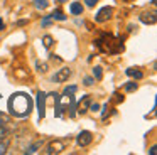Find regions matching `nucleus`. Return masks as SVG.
<instances>
[{
  "mask_svg": "<svg viewBox=\"0 0 157 155\" xmlns=\"http://www.w3.org/2000/svg\"><path fill=\"white\" fill-rule=\"evenodd\" d=\"M32 106H34L32 98L29 96L27 93H22V91L14 93L10 98H9V101H7L9 113H10L12 116H15V118H25V116H29V115H31V111H32Z\"/></svg>",
  "mask_w": 157,
  "mask_h": 155,
  "instance_id": "obj_1",
  "label": "nucleus"
},
{
  "mask_svg": "<svg viewBox=\"0 0 157 155\" xmlns=\"http://www.w3.org/2000/svg\"><path fill=\"white\" fill-rule=\"evenodd\" d=\"M96 46H98V49L105 54H118L123 51L122 39L112 36V34H101V37L96 40Z\"/></svg>",
  "mask_w": 157,
  "mask_h": 155,
  "instance_id": "obj_2",
  "label": "nucleus"
},
{
  "mask_svg": "<svg viewBox=\"0 0 157 155\" xmlns=\"http://www.w3.org/2000/svg\"><path fill=\"white\" fill-rule=\"evenodd\" d=\"M66 150V140H59V138H56V140H51L48 145H46L44 152L42 153L44 155H58L61 153V152Z\"/></svg>",
  "mask_w": 157,
  "mask_h": 155,
  "instance_id": "obj_3",
  "label": "nucleus"
},
{
  "mask_svg": "<svg viewBox=\"0 0 157 155\" xmlns=\"http://www.w3.org/2000/svg\"><path fill=\"white\" fill-rule=\"evenodd\" d=\"M91 101H93V98L90 96V94H85V96L78 101V104H76V113L85 115L86 111H90V104H91Z\"/></svg>",
  "mask_w": 157,
  "mask_h": 155,
  "instance_id": "obj_4",
  "label": "nucleus"
},
{
  "mask_svg": "<svg viewBox=\"0 0 157 155\" xmlns=\"http://www.w3.org/2000/svg\"><path fill=\"white\" fill-rule=\"evenodd\" d=\"M91 142H93V133H91V131H88V130L79 131V135L76 137V143H78L81 148L88 147V145L91 143Z\"/></svg>",
  "mask_w": 157,
  "mask_h": 155,
  "instance_id": "obj_5",
  "label": "nucleus"
},
{
  "mask_svg": "<svg viewBox=\"0 0 157 155\" xmlns=\"http://www.w3.org/2000/svg\"><path fill=\"white\" fill-rule=\"evenodd\" d=\"M112 13H113V9L106 5V7H103V9H100L98 12H96L95 20H96L98 24H103V22H106V20L112 19Z\"/></svg>",
  "mask_w": 157,
  "mask_h": 155,
  "instance_id": "obj_6",
  "label": "nucleus"
},
{
  "mask_svg": "<svg viewBox=\"0 0 157 155\" xmlns=\"http://www.w3.org/2000/svg\"><path fill=\"white\" fill-rule=\"evenodd\" d=\"M71 74H73V71L69 69V67H61L58 73H54L52 83H64V81H68L69 78H71Z\"/></svg>",
  "mask_w": 157,
  "mask_h": 155,
  "instance_id": "obj_7",
  "label": "nucleus"
},
{
  "mask_svg": "<svg viewBox=\"0 0 157 155\" xmlns=\"http://www.w3.org/2000/svg\"><path fill=\"white\" fill-rule=\"evenodd\" d=\"M46 98H48L46 93H42V91L37 93V113H39V118H41V120L46 116Z\"/></svg>",
  "mask_w": 157,
  "mask_h": 155,
  "instance_id": "obj_8",
  "label": "nucleus"
},
{
  "mask_svg": "<svg viewBox=\"0 0 157 155\" xmlns=\"http://www.w3.org/2000/svg\"><path fill=\"white\" fill-rule=\"evenodd\" d=\"M139 20L145 25H154L157 22V13L155 12H142L139 15Z\"/></svg>",
  "mask_w": 157,
  "mask_h": 155,
  "instance_id": "obj_9",
  "label": "nucleus"
},
{
  "mask_svg": "<svg viewBox=\"0 0 157 155\" xmlns=\"http://www.w3.org/2000/svg\"><path fill=\"white\" fill-rule=\"evenodd\" d=\"M125 74L130 78H133V79H137V81L144 78V73L140 69H137V67H128V69H125Z\"/></svg>",
  "mask_w": 157,
  "mask_h": 155,
  "instance_id": "obj_10",
  "label": "nucleus"
},
{
  "mask_svg": "<svg viewBox=\"0 0 157 155\" xmlns=\"http://www.w3.org/2000/svg\"><path fill=\"white\" fill-rule=\"evenodd\" d=\"M10 147V137H5V138H0V155H5Z\"/></svg>",
  "mask_w": 157,
  "mask_h": 155,
  "instance_id": "obj_11",
  "label": "nucleus"
},
{
  "mask_svg": "<svg viewBox=\"0 0 157 155\" xmlns=\"http://www.w3.org/2000/svg\"><path fill=\"white\" fill-rule=\"evenodd\" d=\"M69 12H71L73 15H81V13H83L81 2H73L71 5H69Z\"/></svg>",
  "mask_w": 157,
  "mask_h": 155,
  "instance_id": "obj_12",
  "label": "nucleus"
},
{
  "mask_svg": "<svg viewBox=\"0 0 157 155\" xmlns=\"http://www.w3.org/2000/svg\"><path fill=\"white\" fill-rule=\"evenodd\" d=\"M42 145H44V140H39V142H36L34 145H31V147L25 150V153H29V155H32V153H37L39 152V148H42Z\"/></svg>",
  "mask_w": 157,
  "mask_h": 155,
  "instance_id": "obj_13",
  "label": "nucleus"
},
{
  "mask_svg": "<svg viewBox=\"0 0 157 155\" xmlns=\"http://www.w3.org/2000/svg\"><path fill=\"white\" fill-rule=\"evenodd\" d=\"M48 69H49V64L48 62H44V61H36V71H37V73L46 74V73H48Z\"/></svg>",
  "mask_w": 157,
  "mask_h": 155,
  "instance_id": "obj_14",
  "label": "nucleus"
},
{
  "mask_svg": "<svg viewBox=\"0 0 157 155\" xmlns=\"http://www.w3.org/2000/svg\"><path fill=\"white\" fill-rule=\"evenodd\" d=\"M51 19H52V20H61V22H63V20H66V15L63 13V10L56 9L54 12L51 13Z\"/></svg>",
  "mask_w": 157,
  "mask_h": 155,
  "instance_id": "obj_15",
  "label": "nucleus"
},
{
  "mask_svg": "<svg viewBox=\"0 0 157 155\" xmlns=\"http://www.w3.org/2000/svg\"><path fill=\"white\" fill-rule=\"evenodd\" d=\"M34 7L39 10H44L49 7V0H34Z\"/></svg>",
  "mask_w": 157,
  "mask_h": 155,
  "instance_id": "obj_16",
  "label": "nucleus"
},
{
  "mask_svg": "<svg viewBox=\"0 0 157 155\" xmlns=\"http://www.w3.org/2000/svg\"><path fill=\"white\" fill-rule=\"evenodd\" d=\"M93 78H95L96 81H100V79L103 78V69H101L100 66H95V67H93Z\"/></svg>",
  "mask_w": 157,
  "mask_h": 155,
  "instance_id": "obj_17",
  "label": "nucleus"
},
{
  "mask_svg": "<svg viewBox=\"0 0 157 155\" xmlns=\"http://www.w3.org/2000/svg\"><path fill=\"white\" fill-rule=\"evenodd\" d=\"M42 44H44L46 49H51V46L54 44V39H52L51 36H44L42 37Z\"/></svg>",
  "mask_w": 157,
  "mask_h": 155,
  "instance_id": "obj_18",
  "label": "nucleus"
},
{
  "mask_svg": "<svg viewBox=\"0 0 157 155\" xmlns=\"http://www.w3.org/2000/svg\"><path fill=\"white\" fill-rule=\"evenodd\" d=\"M135 89H137V83H135V81H130V83L125 84V91H127V93H132V91H135Z\"/></svg>",
  "mask_w": 157,
  "mask_h": 155,
  "instance_id": "obj_19",
  "label": "nucleus"
},
{
  "mask_svg": "<svg viewBox=\"0 0 157 155\" xmlns=\"http://www.w3.org/2000/svg\"><path fill=\"white\" fill-rule=\"evenodd\" d=\"M93 83H95V78H90V76H86L85 79H83V84H85V86H91Z\"/></svg>",
  "mask_w": 157,
  "mask_h": 155,
  "instance_id": "obj_20",
  "label": "nucleus"
},
{
  "mask_svg": "<svg viewBox=\"0 0 157 155\" xmlns=\"http://www.w3.org/2000/svg\"><path fill=\"white\" fill-rule=\"evenodd\" d=\"M108 110H110L108 103H106V104H103V113H101V120H106V116H108Z\"/></svg>",
  "mask_w": 157,
  "mask_h": 155,
  "instance_id": "obj_21",
  "label": "nucleus"
},
{
  "mask_svg": "<svg viewBox=\"0 0 157 155\" xmlns=\"http://www.w3.org/2000/svg\"><path fill=\"white\" fill-rule=\"evenodd\" d=\"M86 7H95L96 3H98V0H85Z\"/></svg>",
  "mask_w": 157,
  "mask_h": 155,
  "instance_id": "obj_22",
  "label": "nucleus"
},
{
  "mask_svg": "<svg viewBox=\"0 0 157 155\" xmlns=\"http://www.w3.org/2000/svg\"><path fill=\"white\" fill-rule=\"evenodd\" d=\"M76 89H78V88H76V86H69V88H66L64 91H66V93H75Z\"/></svg>",
  "mask_w": 157,
  "mask_h": 155,
  "instance_id": "obj_23",
  "label": "nucleus"
},
{
  "mask_svg": "<svg viewBox=\"0 0 157 155\" xmlns=\"http://www.w3.org/2000/svg\"><path fill=\"white\" fill-rule=\"evenodd\" d=\"M155 150H157V147H155V145H152V147H150V150H149V153L150 155H155Z\"/></svg>",
  "mask_w": 157,
  "mask_h": 155,
  "instance_id": "obj_24",
  "label": "nucleus"
},
{
  "mask_svg": "<svg viewBox=\"0 0 157 155\" xmlns=\"http://www.w3.org/2000/svg\"><path fill=\"white\" fill-rule=\"evenodd\" d=\"M113 96H115V101H123V96H120L118 93H115Z\"/></svg>",
  "mask_w": 157,
  "mask_h": 155,
  "instance_id": "obj_25",
  "label": "nucleus"
},
{
  "mask_svg": "<svg viewBox=\"0 0 157 155\" xmlns=\"http://www.w3.org/2000/svg\"><path fill=\"white\" fill-rule=\"evenodd\" d=\"M25 24H27V20H25V19H22V20H19V22H17V25H25Z\"/></svg>",
  "mask_w": 157,
  "mask_h": 155,
  "instance_id": "obj_26",
  "label": "nucleus"
},
{
  "mask_svg": "<svg viewBox=\"0 0 157 155\" xmlns=\"http://www.w3.org/2000/svg\"><path fill=\"white\" fill-rule=\"evenodd\" d=\"M5 29V22H4V20H2V19H0V32H2V30H4Z\"/></svg>",
  "mask_w": 157,
  "mask_h": 155,
  "instance_id": "obj_27",
  "label": "nucleus"
},
{
  "mask_svg": "<svg viewBox=\"0 0 157 155\" xmlns=\"http://www.w3.org/2000/svg\"><path fill=\"white\" fill-rule=\"evenodd\" d=\"M125 2H130V0H125Z\"/></svg>",
  "mask_w": 157,
  "mask_h": 155,
  "instance_id": "obj_28",
  "label": "nucleus"
}]
</instances>
